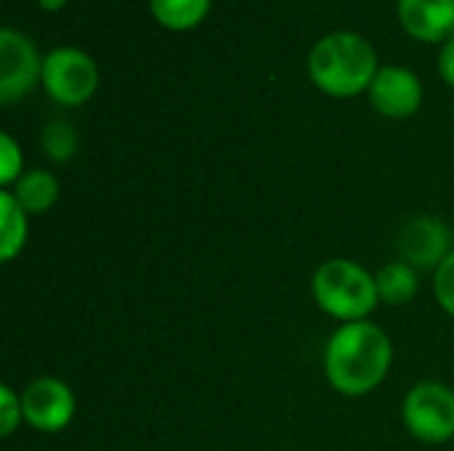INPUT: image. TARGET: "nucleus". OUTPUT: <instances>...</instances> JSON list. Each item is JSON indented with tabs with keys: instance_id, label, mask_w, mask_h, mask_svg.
<instances>
[{
	"instance_id": "nucleus-1",
	"label": "nucleus",
	"mask_w": 454,
	"mask_h": 451,
	"mask_svg": "<svg viewBox=\"0 0 454 451\" xmlns=\"http://www.w3.org/2000/svg\"><path fill=\"white\" fill-rule=\"evenodd\" d=\"M391 362L388 335L370 322L340 324L325 348V375L343 396L372 393L386 380Z\"/></svg>"
},
{
	"instance_id": "nucleus-2",
	"label": "nucleus",
	"mask_w": 454,
	"mask_h": 451,
	"mask_svg": "<svg viewBox=\"0 0 454 451\" xmlns=\"http://www.w3.org/2000/svg\"><path fill=\"white\" fill-rule=\"evenodd\" d=\"M311 82L333 98H354L370 90L380 64L372 43L354 29L322 35L306 58Z\"/></svg>"
},
{
	"instance_id": "nucleus-3",
	"label": "nucleus",
	"mask_w": 454,
	"mask_h": 451,
	"mask_svg": "<svg viewBox=\"0 0 454 451\" xmlns=\"http://www.w3.org/2000/svg\"><path fill=\"white\" fill-rule=\"evenodd\" d=\"M317 306L338 322H364L380 303L375 276L354 260L333 258L311 279Z\"/></svg>"
},
{
	"instance_id": "nucleus-4",
	"label": "nucleus",
	"mask_w": 454,
	"mask_h": 451,
	"mask_svg": "<svg viewBox=\"0 0 454 451\" xmlns=\"http://www.w3.org/2000/svg\"><path fill=\"white\" fill-rule=\"evenodd\" d=\"M98 88L93 56L77 45H56L43 58V90L59 106H82Z\"/></svg>"
},
{
	"instance_id": "nucleus-5",
	"label": "nucleus",
	"mask_w": 454,
	"mask_h": 451,
	"mask_svg": "<svg viewBox=\"0 0 454 451\" xmlns=\"http://www.w3.org/2000/svg\"><path fill=\"white\" fill-rule=\"evenodd\" d=\"M407 431L423 444L454 439V391L444 383H418L402 407Z\"/></svg>"
},
{
	"instance_id": "nucleus-6",
	"label": "nucleus",
	"mask_w": 454,
	"mask_h": 451,
	"mask_svg": "<svg viewBox=\"0 0 454 451\" xmlns=\"http://www.w3.org/2000/svg\"><path fill=\"white\" fill-rule=\"evenodd\" d=\"M43 58L37 45L21 29H0V104L11 106L43 82Z\"/></svg>"
},
{
	"instance_id": "nucleus-7",
	"label": "nucleus",
	"mask_w": 454,
	"mask_h": 451,
	"mask_svg": "<svg viewBox=\"0 0 454 451\" xmlns=\"http://www.w3.org/2000/svg\"><path fill=\"white\" fill-rule=\"evenodd\" d=\"M74 393L64 380L37 377L21 391L24 423L40 433H59L74 417Z\"/></svg>"
},
{
	"instance_id": "nucleus-8",
	"label": "nucleus",
	"mask_w": 454,
	"mask_h": 451,
	"mask_svg": "<svg viewBox=\"0 0 454 451\" xmlns=\"http://www.w3.org/2000/svg\"><path fill=\"white\" fill-rule=\"evenodd\" d=\"M367 96L378 114L388 120H407L423 104V82L410 66L386 64L378 69Z\"/></svg>"
},
{
	"instance_id": "nucleus-9",
	"label": "nucleus",
	"mask_w": 454,
	"mask_h": 451,
	"mask_svg": "<svg viewBox=\"0 0 454 451\" xmlns=\"http://www.w3.org/2000/svg\"><path fill=\"white\" fill-rule=\"evenodd\" d=\"M450 229L431 215L412 218L399 234V255L412 268H439L450 258Z\"/></svg>"
},
{
	"instance_id": "nucleus-10",
	"label": "nucleus",
	"mask_w": 454,
	"mask_h": 451,
	"mask_svg": "<svg viewBox=\"0 0 454 451\" xmlns=\"http://www.w3.org/2000/svg\"><path fill=\"white\" fill-rule=\"evenodd\" d=\"M396 16L418 43L444 45L454 37V0H396Z\"/></svg>"
},
{
	"instance_id": "nucleus-11",
	"label": "nucleus",
	"mask_w": 454,
	"mask_h": 451,
	"mask_svg": "<svg viewBox=\"0 0 454 451\" xmlns=\"http://www.w3.org/2000/svg\"><path fill=\"white\" fill-rule=\"evenodd\" d=\"M61 194V183L53 173L48 170H29L13 183V197L16 202L27 210V215H43L48 213Z\"/></svg>"
},
{
	"instance_id": "nucleus-12",
	"label": "nucleus",
	"mask_w": 454,
	"mask_h": 451,
	"mask_svg": "<svg viewBox=\"0 0 454 451\" xmlns=\"http://www.w3.org/2000/svg\"><path fill=\"white\" fill-rule=\"evenodd\" d=\"M213 8V0H149L154 21L170 32H186L200 27Z\"/></svg>"
},
{
	"instance_id": "nucleus-13",
	"label": "nucleus",
	"mask_w": 454,
	"mask_h": 451,
	"mask_svg": "<svg viewBox=\"0 0 454 451\" xmlns=\"http://www.w3.org/2000/svg\"><path fill=\"white\" fill-rule=\"evenodd\" d=\"M27 210L16 202L13 191H0V258L8 263L13 260L27 245Z\"/></svg>"
},
{
	"instance_id": "nucleus-14",
	"label": "nucleus",
	"mask_w": 454,
	"mask_h": 451,
	"mask_svg": "<svg viewBox=\"0 0 454 451\" xmlns=\"http://www.w3.org/2000/svg\"><path fill=\"white\" fill-rule=\"evenodd\" d=\"M375 284H378V295L386 306H407L410 300H415L420 279L410 263L394 260V263H386L375 274Z\"/></svg>"
},
{
	"instance_id": "nucleus-15",
	"label": "nucleus",
	"mask_w": 454,
	"mask_h": 451,
	"mask_svg": "<svg viewBox=\"0 0 454 451\" xmlns=\"http://www.w3.org/2000/svg\"><path fill=\"white\" fill-rule=\"evenodd\" d=\"M80 136L69 120H51L40 130V149L53 162H69L77 154Z\"/></svg>"
},
{
	"instance_id": "nucleus-16",
	"label": "nucleus",
	"mask_w": 454,
	"mask_h": 451,
	"mask_svg": "<svg viewBox=\"0 0 454 451\" xmlns=\"http://www.w3.org/2000/svg\"><path fill=\"white\" fill-rule=\"evenodd\" d=\"M21 165H24V157H21L16 138L11 133H3L0 136V183H3V189H8L11 183H16L24 175Z\"/></svg>"
},
{
	"instance_id": "nucleus-17",
	"label": "nucleus",
	"mask_w": 454,
	"mask_h": 451,
	"mask_svg": "<svg viewBox=\"0 0 454 451\" xmlns=\"http://www.w3.org/2000/svg\"><path fill=\"white\" fill-rule=\"evenodd\" d=\"M434 292L439 306L454 316V250L450 253V258L436 268V279H434Z\"/></svg>"
},
{
	"instance_id": "nucleus-18",
	"label": "nucleus",
	"mask_w": 454,
	"mask_h": 451,
	"mask_svg": "<svg viewBox=\"0 0 454 451\" xmlns=\"http://www.w3.org/2000/svg\"><path fill=\"white\" fill-rule=\"evenodd\" d=\"M24 420V412H21V396H16L8 385L0 388V433L3 436H11L19 423Z\"/></svg>"
},
{
	"instance_id": "nucleus-19",
	"label": "nucleus",
	"mask_w": 454,
	"mask_h": 451,
	"mask_svg": "<svg viewBox=\"0 0 454 451\" xmlns=\"http://www.w3.org/2000/svg\"><path fill=\"white\" fill-rule=\"evenodd\" d=\"M439 74L447 85L454 88V37H450L442 48H439V58H436Z\"/></svg>"
},
{
	"instance_id": "nucleus-20",
	"label": "nucleus",
	"mask_w": 454,
	"mask_h": 451,
	"mask_svg": "<svg viewBox=\"0 0 454 451\" xmlns=\"http://www.w3.org/2000/svg\"><path fill=\"white\" fill-rule=\"evenodd\" d=\"M67 3H69V0H37L40 11H45V13H56V11H61Z\"/></svg>"
}]
</instances>
